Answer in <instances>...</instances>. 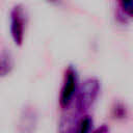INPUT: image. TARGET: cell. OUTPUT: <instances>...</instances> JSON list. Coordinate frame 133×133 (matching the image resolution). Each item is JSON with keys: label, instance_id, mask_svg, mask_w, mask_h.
<instances>
[{"label": "cell", "instance_id": "6da1fadb", "mask_svg": "<svg viewBox=\"0 0 133 133\" xmlns=\"http://www.w3.org/2000/svg\"><path fill=\"white\" fill-rule=\"evenodd\" d=\"M100 92V81L97 78H87L79 86L76 92V110L84 114L90 109Z\"/></svg>", "mask_w": 133, "mask_h": 133}, {"label": "cell", "instance_id": "7a4b0ae2", "mask_svg": "<svg viewBox=\"0 0 133 133\" xmlns=\"http://www.w3.org/2000/svg\"><path fill=\"white\" fill-rule=\"evenodd\" d=\"M78 89V78L76 70L73 65H69L64 72L63 83L59 95V104L62 108L69 107Z\"/></svg>", "mask_w": 133, "mask_h": 133}, {"label": "cell", "instance_id": "3957f363", "mask_svg": "<svg viewBox=\"0 0 133 133\" xmlns=\"http://www.w3.org/2000/svg\"><path fill=\"white\" fill-rule=\"evenodd\" d=\"M26 12L21 4L15 5L10 10V35L17 46H22L26 29Z\"/></svg>", "mask_w": 133, "mask_h": 133}, {"label": "cell", "instance_id": "277c9868", "mask_svg": "<svg viewBox=\"0 0 133 133\" xmlns=\"http://www.w3.org/2000/svg\"><path fill=\"white\" fill-rule=\"evenodd\" d=\"M36 128V114L33 110L27 109L21 115L18 130L19 133H33Z\"/></svg>", "mask_w": 133, "mask_h": 133}, {"label": "cell", "instance_id": "5b68a950", "mask_svg": "<svg viewBox=\"0 0 133 133\" xmlns=\"http://www.w3.org/2000/svg\"><path fill=\"white\" fill-rule=\"evenodd\" d=\"M79 118H77L74 114L66 113L60 117L57 133H75L77 128Z\"/></svg>", "mask_w": 133, "mask_h": 133}, {"label": "cell", "instance_id": "8992f818", "mask_svg": "<svg viewBox=\"0 0 133 133\" xmlns=\"http://www.w3.org/2000/svg\"><path fill=\"white\" fill-rule=\"evenodd\" d=\"M14 68L12 55L8 50H3L0 53V77L7 76Z\"/></svg>", "mask_w": 133, "mask_h": 133}, {"label": "cell", "instance_id": "52a82bcc", "mask_svg": "<svg viewBox=\"0 0 133 133\" xmlns=\"http://www.w3.org/2000/svg\"><path fill=\"white\" fill-rule=\"evenodd\" d=\"M92 125V119L88 115H84L79 118L75 133H89Z\"/></svg>", "mask_w": 133, "mask_h": 133}, {"label": "cell", "instance_id": "ba28073f", "mask_svg": "<svg viewBox=\"0 0 133 133\" xmlns=\"http://www.w3.org/2000/svg\"><path fill=\"white\" fill-rule=\"evenodd\" d=\"M123 10L125 11V14H127L128 16L132 17L133 18V2L132 3H128V4H125V5H121Z\"/></svg>", "mask_w": 133, "mask_h": 133}, {"label": "cell", "instance_id": "9c48e42d", "mask_svg": "<svg viewBox=\"0 0 133 133\" xmlns=\"http://www.w3.org/2000/svg\"><path fill=\"white\" fill-rule=\"evenodd\" d=\"M92 133H109V128L106 125H102L99 128H97Z\"/></svg>", "mask_w": 133, "mask_h": 133}, {"label": "cell", "instance_id": "30bf717a", "mask_svg": "<svg viewBox=\"0 0 133 133\" xmlns=\"http://www.w3.org/2000/svg\"><path fill=\"white\" fill-rule=\"evenodd\" d=\"M46 1H48V2H50V3H53V4H58V3H60V0H46Z\"/></svg>", "mask_w": 133, "mask_h": 133}]
</instances>
